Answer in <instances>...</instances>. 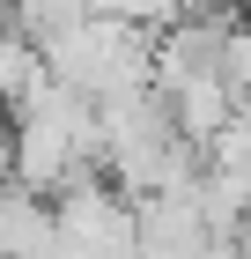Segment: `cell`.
<instances>
[{
    "instance_id": "6da1fadb",
    "label": "cell",
    "mask_w": 251,
    "mask_h": 259,
    "mask_svg": "<svg viewBox=\"0 0 251 259\" xmlns=\"http://www.w3.org/2000/svg\"><path fill=\"white\" fill-rule=\"evenodd\" d=\"M148 60H155V30H148V22H126V15H74L52 45H44L52 81L81 89V97L155 89V81H148Z\"/></svg>"
},
{
    "instance_id": "277c9868",
    "label": "cell",
    "mask_w": 251,
    "mask_h": 259,
    "mask_svg": "<svg viewBox=\"0 0 251 259\" xmlns=\"http://www.w3.org/2000/svg\"><path fill=\"white\" fill-rule=\"evenodd\" d=\"M44 81H52V67H44V45H37V37H22L15 22L0 15V104H8V111H22V104L37 97Z\"/></svg>"
},
{
    "instance_id": "8992f818",
    "label": "cell",
    "mask_w": 251,
    "mask_h": 259,
    "mask_svg": "<svg viewBox=\"0 0 251 259\" xmlns=\"http://www.w3.org/2000/svg\"><path fill=\"white\" fill-rule=\"evenodd\" d=\"M229 244H236V259H251V215L236 222V237H229Z\"/></svg>"
},
{
    "instance_id": "3957f363",
    "label": "cell",
    "mask_w": 251,
    "mask_h": 259,
    "mask_svg": "<svg viewBox=\"0 0 251 259\" xmlns=\"http://www.w3.org/2000/svg\"><path fill=\"white\" fill-rule=\"evenodd\" d=\"M59 222L44 193H22V185H0V259H52Z\"/></svg>"
},
{
    "instance_id": "7a4b0ae2",
    "label": "cell",
    "mask_w": 251,
    "mask_h": 259,
    "mask_svg": "<svg viewBox=\"0 0 251 259\" xmlns=\"http://www.w3.org/2000/svg\"><path fill=\"white\" fill-rule=\"evenodd\" d=\"M163 104H170V134L185 141V148H207V141L222 134V119H229L244 97H236L229 81L207 67V74H185L177 89H163Z\"/></svg>"
},
{
    "instance_id": "5b68a950",
    "label": "cell",
    "mask_w": 251,
    "mask_h": 259,
    "mask_svg": "<svg viewBox=\"0 0 251 259\" xmlns=\"http://www.w3.org/2000/svg\"><path fill=\"white\" fill-rule=\"evenodd\" d=\"M0 185H15V111L0 104Z\"/></svg>"
}]
</instances>
